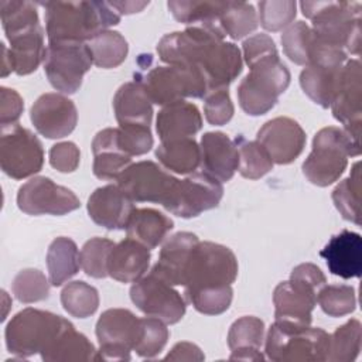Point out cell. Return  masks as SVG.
Returning <instances> with one entry per match:
<instances>
[{"mask_svg": "<svg viewBox=\"0 0 362 362\" xmlns=\"http://www.w3.org/2000/svg\"><path fill=\"white\" fill-rule=\"evenodd\" d=\"M157 54L167 65L198 71L206 81L209 92L228 89L243 68L238 45L225 41L221 31L201 25L165 34L157 44Z\"/></svg>", "mask_w": 362, "mask_h": 362, "instance_id": "obj_1", "label": "cell"}, {"mask_svg": "<svg viewBox=\"0 0 362 362\" xmlns=\"http://www.w3.org/2000/svg\"><path fill=\"white\" fill-rule=\"evenodd\" d=\"M48 42H88L96 34L116 25L120 14L109 1H45Z\"/></svg>", "mask_w": 362, "mask_h": 362, "instance_id": "obj_2", "label": "cell"}, {"mask_svg": "<svg viewBox=\"0 0 362 362\" xmlns=\"http://www.w3.org/2000/svg\"><path fill=\"white\" fill-rule=\"evenodd\" d=\"M300 7L311 20V30L321 42L359 55L362 10L359 1H301Z\"/></svg>", "mask_w": 362, "mask_h": 362, "instance_id": "obj_3", "label": "cell"}, {"mask_svg": "<svg viewBox=\"0 0 362 362\" xmlns=\"http://www.w3.org/2000/svg\"><path fill=\"white\" fill-rule=\"evenodd\" d=\"M361 154V143L344 129L328 126L313 139V148L303 163L307 180L318 187H328L339 180L348 165V157Z\"/></svg>", "mask_w": 362, "mask_h": 362, "instance_id": "obj_4", "label": "cell"}, {"mask_svg": "<svg viewBox=\"0 0 362 362\" xmlns=\"http://www.w3.org/2000/svg\"><path fill=\"white\" fill-rule=\"evenodd\" d=\"M329 334L311 325L301 327L274 321L266 335L264 352L274 362L327 361Z\"/></svg>", "mask_w": 362, "mask_h": 362, "instance_id": "obj_5", "label": "cell"}, {"mask_svg": "<svg viewBox=\"0 0 362 362\" xmlns=\"http://www.w3.org/2000/svg\"><path fill=\"white\" fill-rule=\"evenodd\" d=\"M249 74L238 86V100L245 113L260 116L272 110L279 96L290 85V71L279 54L252 64Z\"/></svg>", "mask_w": 362, "mask_h": 362, "instance_id": "obj_6", "label": "cell"}, {"mask_svg": "<svg viewBox=\"0 0 362 362\" xmlns=\"http://www.w3.org/2000/svg\"><path fill=\"white\" fill-rule=\"evenodd\" d=\"M72 322L49 311L24 308L6 327V346L17 358L41 354Z\"/></svg>", "mask_w": 362, "mask_h": 362, "instance_id": "obj_7", "label": "cell"}, {"mask_svg": "<svg viewBox=\"0 0 362 362\" xmlns=\"http://www.w3.org/2000/svg\"><path fill=\"white\" fill-rule=\"evenodd\" d=\"M238 277L235 253L219 243L198 242L184 272V293L230 286Z\"/></svg>", "mask_w": 362, "mask_h": 362, "instance_id": "obj_8", "label": "cell"}, {"mask_svg": "<svg viewBox=\"0 0 362 362\" xmlns=\"http://www.w3.org/2000/svg\"><path fill=\"white\" fill-rule=\"evenodd\" d=\"M134 81L141 83L151 103L161 106L185 98H205L209 92L206 81L198 71L178 65L150 68L144 74L134 75Z\"/></svg>", "mask_w": 362, "mask_h": 362, "instance_id": "obj_9", "label": "cell"}, {"mask_svg": "<svg viewBox=\"0 0 362 362\" xmlns=\"http://www.w3.org/2000/svg\"><path fill=\"white\" fill-rule=\"evenodd\" d=\"M116 181L133 201L160 204L167 211L173 205L180 182L178 178L150 160L130 164Z\"/></svg>", "mask_w": 362, "mask_h": 362, "instance_id": "obj_10", "label": "cell"}, {"mask_svg": "<svg viewBox=\"0 0 362 362\" xmlns=\"http://www.w3.org/2000/svg\"><path fill=\"white\" fill-rule=\"evenodd\" d=\"M44 148L38 137L18 123L1 126L0 165L4 174L23 180L41 171Z\"/></svg>", "mask_w": 362, "mask_h": 362, "instance_id": "obj_11", "label": "cell"}, {"mask_svg": "<svg viewBox=\"0 0 362 362\" xmlns=\"http://www.w3.org/2000/svg\"><path fill=\"white\" fill-rule=\"evenodd\" d=\"M93 61L86 42H48L44 72L49 83L62 93H75Z\"/></svg>", "mask_w": 362, "mask_h": 362, "instance_id": "obj_12", "label": "cell"}, {"mask_svg": "<svg viewBox=\"0 0 362 362\" xmlns=\"http://www.w3.org/2000/svg\"><path fill=\"white\" fill-rule=\"evenodd\" d=\"M140 331V318L130 310L109 308L103 311L96 322L99 361H130V351L134 349Z\"/></svg>", "mask_w": 362, "mask_h": 362, "instance_id": "obj_13", "label": "cell"}, {"mask_svg": "<svg viewBox=\"0 0 362 362\" xmlns=\"http://www.w3.org/2000/svg\"><path fill=\"white\" fill-rule=\"evenodd\" d=\"M130 298L141 313L160 318L165 324L178 322L187 310V303L181 293L151 272L133 283Z\"/></svg>", "mask_w": 362, "mask_h": 362, "instance_id": "obj_14", "label": "cell"}, {"mask_svg": "<svg viewBox=\"0 0 362 362\" xmlns=\"http://www.w3.org/2000/svg\"><path fill=\"white\" fill-rule=\"evenodd\" d=\"M17 205L27 215H65L81 206L79 198L48 177H33L18 188Z\"/></svg>", "mask_w": 362, "mask_h": 362, "instance_id": "obj_15", "label": "cell"}, {"mask_svg": "<svg viewBox=\"0 0 362 362\" xmlns=\"http://www.w3.org/2000/svg\"><path fill=\"white\" fill-rule=\"evenodd\" d=\"M334 117L342 123V129L355 140L361 136L362 83L361 62L349 59L344 64L329 105Z\"/></svg>", "mask_w": 362, "mask_h": 362, "instance_id": "obj_16", "label": "cell"}, {"mask_svg": "<svg viewBox=\"0 0 362 362\" xmlns=\"http://www.w3.org/2000/svg\"><path fill=\"white\" fill-rule=\"evenodd\" d=\"M223 197L222 182L204 171H195L180 180L168 212L181 218H194L218 206Z\"/></svg>", "mask_w": 362, "mask_h": 362, "instance_id": "obj_17", "label": "cell"}, {"mask_svg": "<svg viewBox=\"0 0 362 362\" xmlns=\"http://www.w3.org/2000/svg\"><path fill=\"white\" fill-rule=\"evenodd\" d=\"M30 119L40 134L47 139H62L74 132L78 123L75 103L62 93L41 95L30 110Z\"/></svg>", "mask_w": 362, "mask_h": 362, "instance_id": "obj_18", "label": "cell"}, {"mask_svg": "<svg viewBox=\"0 0 362 362\" xmlns=\"http://www.w3.org/2000/svg\"><path fill=\"white\" fill-rule=\"evenodd\" d=\"M305 140V133L298 122L287 116L267 120L256 134V141L276 164L293 163L303 153Z\"/></svg>", "mask_w": 362, "mask_h": 362, "instance_id": "obj_19", "label": "cell"}, {"mask_svg": "<svg viewBox=\"0 0 362 362\" xmlns=\"http://www.w3.org/2000/svg\"><path fill=\"white\" fill-rule=\"evenodd\" d=\"M10 48L1 44V76L10 72L28 75L34 72L45 59L47 47L44 44V30L40 25L18 33L7 38Z\"/></svg>", "mask_w": 362, "mask_h": 362, "instance_id": "obj_20", "label": "cell"}, {"mask_svg": "<svg viewBox=\"0 0 362 362\" xmlns=\"http://www.w3.org/2000/svg\"><path fill=\"white\" fill-rule=\"evenodd\" d=\"M317 294V290L291 279L279 283L273 293L274 321L301 327L311 325Z\"/></svg>", "mask_w": 362, "mask_h": 362, "instance_id": "obj_21", "label": "cell"}, {"mask_svg": "<svg viewBox=\"0 0 362 362\" xmlns=\"http://www.w3.org/2000/svg\"><path fill=\"white\" fill-rule=\"evenodd\" d=\"M133 199L116 184L96 188L88 199V214L90 219L109 230L126 229L127 221L134 209Z\"/></svg>", "mask_w": 362, "mask_h": 362, "instance_id": "obj_22", "label": "cell"}, {"mask_svg": "<svg viewBox=\"0 0 362 362\" xmlns=\"http://www.w3.org/2000/svg\"><path fill=\"white\" fill-rule=\"evenodd\" d=\"M201 171L219 180L229 181L238 170L239 153L233 140L222 132H206L201 137Z\"/></svg>", "mask_w": 362, "mask_h": 362, "instance_id": "obj_23", "label": "cell"}, {"mask_svg": "<svg viewBox=\"0 0 362 362\" xmlns=\"http://www.w3.org/2000/svg\"><path fill=\"white\" fill-rule=\"evenodd\" d=\"M320 256L325 259L332 274L342 279L359 277L362 273V238L356 232L344 229L328 240Z\"/></svg>", "mask_w": 362, "mask_h": 362, "instance_id": "obj_24", "label": "cell"}, {"mask_svg": "<svg viewBox=\"0 0 362 362\" xmlns=\"http://www.w3.org/2000/svg\"><path fill=\"white\" fill-rule=\"evenodd\" d=\"M199 242L191 232H177L161 246L158 260L151 273L165 280L171 286H182L184 272L194 246Z\"/></svg>", "mask_w": 362, "mask_h": 362, "instance_id": "obj_25", "label": "cell"}, {"mask_svg": "<svg viewBox=\"0 0 362 362\" xmlns=\"http://www.w3.org/2000/svg\"><path fill=\"white\" fill-rule=\"evenodd\" d=\"M150 257L148 247L126 238L112 249L107 260V274L120 283H134L148 270Z\"/></svg>", "mask_w": 362, "mask_h": 362, "instance_id": "obj_26", "label": "cell"}, {"mask_svg": "<svg viewBox=\"0 0 362 362\" xmlns=\"http://www.w3.org/2000/svg\"><path fill=\"white\" fill-rule=\"evenodd\" d=\"M202 127L198 107L187 100H178L161 107L156 119V130L161 141L194 137Z\"/></svg>", "mask_w": 362, "mask_h": 362, "instance_id": "obj_27", "label": "cell"}, {"mask_svg": "<svg viewBox=\"0 0 362 362\" xmlns=\"http://www.w3.org/2000/svg\"><path fill=\"white\" fill-rule=\"evenodd\" d=\"M93 174L99 180H117V177L132 164L119 146L117 127H106L96 133L92 140Z\"/></svg>", "mask_w": 362, "mask_h": 362, "instance_id": "obj_28", "label": "cell"}, {"mask_svg": "<svg viewBox=\"0 0 362 362\" xmlns=\"http://www.w3.org/2000/svg\"><path fill=\"white\" fill-rule=\"evenodd\" d=\"M264 341V322L252 315L238 318L229 328L228 346L232 361H263L260 348Z\"/></svg>", "mask_w": 362, "mask_h": 362, "instance_id": "obj_29", "label": "cell"}, {"mask_svg": "<svg viewBox=\"0 0 362 362\" xmlns=\"http://www.w3.org/2000/svg\"><path fill=\"white\" fill-rule=\"evenodd\" d=\"M113 110L119 126L141 124L150 126L153 119V105L140 82L123 83L113 98Z\"/></svg>", "mask_w": 362, "mask_h": 362, "instance_id": "obj_30", "label": "cell"}, {"mask_svg": "<svg viewBox=\"0 0 362 362\" xmlns=\"http://www.w3.org/2000/svg\"><path fill=\"white\" fill-rule=\"evenodd\" d=\"M174 228V222L165 214L154 208H134L127 225V238H132L148 249L157 247Z\"/></svg>", "mask_w": 362, "mask_h": 362, "instance_id": "obj_31", "label": "cell"}, {"mask_svg": "<svg viewBox=\"0 0 362 362\" xmlns=\"http://www.w3.org/2000/svg\"><path fill=\"white\" fill-rule=\"evenodd\" d=\"M45 362H76V361H99L98 351L93 344L71 324L41 352Z\"/></svg>", "mask_w": 362, "mask_h": 362, "instance_id": "obj_32", "label": "cell"}, {"mask_svg": "<svg viewBox=\"0 0 362 362\" xmlns=\"http://www.w3.org/2000/svg\"><path fill=\"white\" fill-rule=\"evenodd\" d=\"M160 164L175 174H192L201 163V148L194 137L161 141L156 148Z\"/></svg>", "mask_w": 362, "mask_h": 362, "instance_id": "obj_33", "label": "cell"}, {"mask_svg": "<svg viewBox=\"0 0 362 362\" xmlns=\"http://www.w3.org/2000/svg\"><path fill=\"white\" fill-rule=\"evenodd\" d=\"M48 280L51 286H62L74 277L81 267V259L76 243L65 236L54 239L47 252Z\"/></svg>", "mask_w": 362, "mask_h": 362, "instance_id": "obj_34", "label": "cell"}, {"mask_svg": "<svg viewBox=\"0 0 362 362\" xmlns=\"http://www.w3.org/2000/svg\"><path fill=\"white\" fill-rule=\"evenodd\" d=\"M167 6L173 17L188 27L201 25V27L214 28L222 33L219 27V18L226 6V1L171 0L167 3Z\"/></svg>", "mask_w": 362, "mask_h": 362, "instance_id": "obj_35", "label": "cell"}, {"mask_svg": "<svg viewBox=\"0 0 362 362\" xmlns=\"http://www.w3.org/2000/svg\"><path fill=\"white\" fill-rule=\"evenodd\" d=\"M341 69L342 66L307 65L300 74V85L304 93L321 107H329Z\"/></svg>", "mask_w": 362, "mask_h": 362, "instance_id": "obj_36", "label": "cell"}, {"mask_svg": "<svg viewBox=\"0 0 362 362\" xmlns=\"http://www.w3.org/2000/svg\"><path fill=\"white\" fill-rule=\"evenodd\" d=\"M96 66L110 69L119 66L127 57L129 45L119 31L105 30L86 42Z\"/></svg>", "mask_w": 362, "mask_h": 362, "instance_id": "obj_37", "label": "cell"}, {"mask_svg": "<svg viewBox=\"0 0 362 362\" xmlns=\"http://www.w3.org/2000/svg\"><path fill=\"white\" fill-rule=\"evenodd\" d=\"M361 163L356 161L351 175L332 191V201L344 219L361 225Z\"/></svg>", "mask_w": 362, "mask_h": 362, "instance_id": "obj_38", "label": "cell"}, {"mask_svg": "<svg viewBox=\"0 0 362 362\" xmlns=\"http://www.w3.org/2000/svg\"><path fill=\"white\" fill-rule=\"evenodd\" d=\"M259 25L255 7L245 1H226L219 18V27L225 37L240 40L249 35Z\"/></svg>", "mask_w": 362, "mask_h": 362, "instance_id": "obj_39", "label": "cell"}, {"mask_svg": "<svg viewBox=\"0 0 362 362\" xmlns=\"http://www.w3.org/2000/svg\"><path fill=\"white\" fill-rule=\"evenodd\" d=\"M361 322L352 318L329 334V346L327 361L329 362H352L361 351Z\"/></svg>", "mask_w": 362, "mask_h": 362, "instance_id": "obj_40", "label": "cell"}, {"mask_svg": "<svg viewBox=\"0 0 362 362\" xmlns=\"http://www.w3.org/2000/svg\"><path fill=\"white\" fill-rule=\"evenodd\" d=\"M281 45L286 57L297 65L307 66L315 45V34L304 21L291 23L281 34Z\"/></svg>", "mask_w": 362, "mask_h": 362, "instance_id": "obj_41", "label": "cell"}, {"mask_svg": "<svg viewBox=\"0 0 362 362\" xmlns=\"http://www.w3.org/2000/svg\"><path fill=\"white\" fill-rule=\"evenodd\" d=\"M61 304L69 315L76 318H86L95 314L98 310L99 293L93 286L82 280H75L62 288Z\"/></svg>", "mask_w": 362, "mask_h": 362, "instance_id": "obj_42", "label": "cell"}, {"mask_svg": "<svg viewBox=\"0 0 362 362\" xmlns=\"http://www.w3.org/2000/svg\"><path fill=\"white\" fill-rule=\"evenodd\" d=\"M235 144L239 153L238 171L242 177L257 180L273 168V160L256 140L249 141L242 134H239L235 139Z\"/></svg>", "mask_w": 362, "mask_h": 362, "instance_id": "obj_43", "label": "cell"}, {"mask_svg": "<svg viewBox=\"0 0 362 362\" xmlns=\"http://www.w3.org/2000/svg\"><path fill=\"white\" fill-rule=\"evenodd\" d=\"M0 16L7 38L40 25L37 7L31 1L1 0Z\"/></svg>", "mask_w": 362, "mask_h": 362, "instance_id": "obj_44", "label": "cell"}, {"mask_svg": "<svg viewBox=\"0 0 362 362\" xmlns=\"http://www.w3.org/2000/svg\"><path fill=\"white\" fill-rule=\"evenodd\" d=\"M49 284V280L38 269H24L14 276L11 290L20 303L31 304L48 298Z\"/></svg>", "mask_w": 362, "mask_h": 362, "instance_id": "obj_45", "label": "cell"}, {"mask_svg": "<svg viewBox=\"0 0 362 362\" xmlns=\"http://www.w3.org/2000/svg\"><path fill=\"white\" fill-rule=\"evenodd\" d=\"M317 303L329 317H342L356 308V293L352 286L325 284L317 294Z\"/></svg>", "mask_w": 362, "mask_h": 362, "instance_id": "obj_46", "label": "cell"}, {"mask_svg": "<svg viewBox=\"0 0 362 362\" xmlns=\"http://www.w3.org/2000/svg\"><path fill=\"white\" fill-rule=\"evenodd\" d=\"M116 243L106 238H92L81 249L79 259L83 272L95 279H103L107 274V260Z\"/></svg>", "mask_w": 362, "mask_h": 362, "instance_id": "obj_47", "label": "cell"}, {"mask_svg": "<svg viewBox=\"0 0 362 362\" xmlns=\"http://www.w3.org/2000/svg\"><path fill=\"white\" fill-rule=\"evenodd\" d=\"M140 337L133 351L141 358H154L164 349L168 341V328L163 320L150 315L140 318Z\"/></svg>", "mask_w": 362, "mask_h": 362, "instance_id": "obj_48", "label": "cell"}, {"mask_svg": "<svg viewBox=\"0 0 362 362\" xmlns=\"http://www.w3.org/2000/svg\"><path fill=\"white\" fill-rule=\"evenodd\" d=\"M184 296L187 301L191 303L198 313L206 315H218L229 308L233 291L230 286H225L188 291L184 293Z\"/></svg>", "mask_w": 362, "mask_h": 362, "instance_id": "obj_49", "label": "cell"}, {"mask_svg": "<svg viewBox=\"0 0 362 362\" xmlns=\"http://www.w3.org/2000/svg\"><path fill=\"white\" fill-rule=\"evenodd\" d=\"M259 23L267 31H280L288 27L297 14V3L293 0L259 1Z\"/></svg>", "mask_w": 362, "mask_h": 362, "instance_id": "obj_50", "label": "cell"}, {"mask_svg": "<svg viewBox=\"0 0 362 362\" xmlns=\"http://www.w3.org/2000/svg\"><path fill=\"white\" fill-rule=\"evenodd\" d=\"M120 148L130 157L143 156L153 147V134L150 126L122 124L117 127Z\"/></svg>", "mask_w": 362, "mask_h": 362, "instance_id": "obj_51", "label": "cell"}, {"mask_svg": "<svg viewBox=\"0 0 362 362\" xmlns=\"http://www.w3.org/2000/svg\"><path fill=\"white\" fill-rule=\"evenodd\" d=\"M233 112L235 107L228 89L212 90L205 96L204 113L208 123L214 126H223L232 119Z\"/></svg>", "mask_w": 362, "mask_h": 362, "instance_id": "obj_52", "label": "cell"}, {"mask_svg": "<svg viewBox=\"0 0 362 362\" xmlns=\"http://www.w3.org/2000/svg\"><path fill=\"white\" fill-rule=\"evenodd\" d=\"M81 160V151L72 141H61L49 148V164L59 173H74Z\"/></svg>", "mask_w": 362, "mask_h": 362, "instance_id": "obj_53", "label": "cell"}, {"mask_svg": "<svg viewBox=\"0 0 362 362\" xmlns=\"http://www.w3.org/2000/svg\"><path fill=\"white\" fill-rule=\"evenodd\" d=\"M276 54H279L276 44L267 34H255L242 42V58L247 66L264 57Z\"/></svg>", "mask_w": 362, "mask_h": 362, "instance_id": "obj_54", "label": "cell"}, {"mask_svg": "<svg viewBox=\"0 0 362 362\" xmlns=\"http://www.w3.org/2000/svg\"><path fill=\"white\" fill-rule=\"evenodd\" d=\"M24 109L23 98L10 88H0V117L1 126L14 124L20 119Z\"/></svg>", "mask_w": 362, "mask_h": 362, "instance_id": "obj_55", "label": "cell"}, {"mask_svg": "<svg viewBox=\"0 0 362 362\" xmlns=\"http://www.w3.org/2000/svg\"><path fill=\"white\" fill-rule=\"evenodd\" d=\"M290 279L300 281L317 291H320V288L322 286H325V283H327V279H325L322 270L314 263H301V264L296 266L291 270Z\"/></svg>", "mask_w": 362, "mask_h": 362, "instance_id": "obj_56", "label": "cell"}, {"mask_svg": "<svg viewBox=\"0 0 362 362\" xmlns=\"http://www.w3.org/2000/svg\"><path fill=\"white\" fill-rule=\"evenodd\" d=\"M165 361H204L205 355L192 342H177L173 349L165 355Z\"/></svg>", "mask_w": 362, "mask_h": 362, "instance_id": "obj_57", "label": "cell"}, {"mask_svg": "<svg viewBox=\"0 0 362 362\" xmlns=\"http://www.w3.org/2000/svg\"><path fill=\"white\" fill-rule=\"evenodd\" d=\"M109 4L119 14H133V13L141 11L150 3L148 1H109Z\"/></svg>", "mask_w": 362, "mask_h": 362, "instance_id": "obj_58", "label": "cell"}]
</instances>
